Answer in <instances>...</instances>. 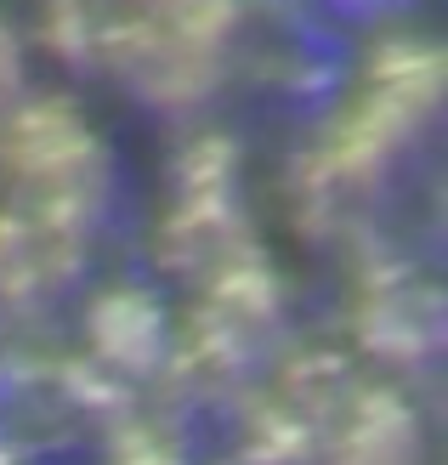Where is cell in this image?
I'll return each instance as SVG.
<instances>
[{
	"label": "cell",
	"instance_id": "obj_2",
	"mask_svg": "<svg viewBox=\"0 0 448 465\" xmlns=\"http://www.w3.org/2000/svg\"><path fill=\"white\" fill-rule=\"evenodd\" d=\"M143 6H148V12H171V6H176V0H143Z\"/></svg>",
	"mask_w": 448,
	"mask_h": 465
},
{
	"label": "cell",
	"instance_id": "obj_1",
	"mask_svg": "<svg viewBox=\"0 0 448 465\" xmlns=\"http://www.w3.org/2000/svg\"><path fill=\"white\" fill-rule=\"evenodd\" d=\"M12 91H17V45L6 35V23H0V103H6Z\"/></svg>",
	"mask_w": 448,
	"mask_h": 465
}]
</instances>
